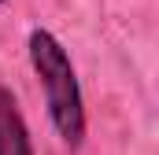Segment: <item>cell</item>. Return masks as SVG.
<instances>
[{
	"instance_id": "7a4b0ae2",
	"label": "cell",
	"mask_w": 159,
	"mask_h": 155,
	"mask_svg": "<svg viewBox=\"0 0 159 155\" xmlns=\"http://www.w3.org/2000/svg\"><path fill=\"white\" fill-rule=\"evenodd\" d=\"M0 155H34L22 107L7 85H0Z\"/></svg>"
},
{
	"instance_id": "3957f363",
	"label": "cell",
	"mask_w": 159,
	"mask_h": 155,
	"mask_svg": "<svg viewBox=\"0 0 159 155\" xmlns=\"http://www.w3.org/2000/svg\"><path fill=\"white\" fill-rule=\"evenodd\" d=\"M0 4H7V0H0Z\"/></svg>"
},
{
	"instance_id": "6da1fadb",
	"label": "cell",
	"mask_w": 159,
	"mask_h": 155,
	"mask_svg": "<svg viewBox=\"0 0 159 155\" xmlns=\"http://www.w3.org/2000/svg\"><path fill=\"white\" fill-rule=\"evenodd\" d=\"M26 52H30V67L37 74V85L44 92V107H48V122H52L56 137L70 152H78L85 144L89 122H85V100H81V85L67 48L59 44L56 33L37 26V30H30Z\"/></svg>"
}]
</instances>
